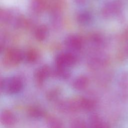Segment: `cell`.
Here are the masks:
<instances>
[{
	"mask_svg": "<svg viewBox=\"0 0 128 128\" xmlns=\"http://www.w3.org/2000/svg\"><path fill=\"white\" fill-rule=\"evenodd\" d=\"M23 88V82L18 77H12L2 80L1 90L8 94H16L20 92Z\"/></svg>",
	"mask_w": 128,
	"mask_h": 128,
	"instance_id": "cell-1",
	"label": "cell"
},
{
	"mask_svg": "<svg viewBox=\"0 0 128 128\" xmlns=\"http://www.w3.org/2000/svg\"><path fill=\"white\" fill-rule=\"evenodd\" d=\"M123 6L122 0H110L103 6L102 14L106 18L114 17L121 12Z\"/></svg>",
	"mask_w": 128,
	"mask_h": 128,
	"instance_id": "cell-2",
	"label": "cell"
},
{
	"mask_svg": "<svg viewBox=\"0 0 128 128\" xmlns=\"http://www.w3.org/2000/svg\"><path fill=\"white\" fill-rule=\"evenodd\" d=\"M118 88L120 100L126 102L128 100V72L124 71L118 80Z\"/></svg>",
	"mask_w": 128,
	"mask_h": 128,
	"instance_id": "cell-3",
	"label": "cell"
},
{
	"mask_svg": "<svg viewBox=\"0 0 128 128\" xmlns=\"http://www.w3.org/2000/svg\"><path fill=\"white\" fill-rule=\"evenodd\" d=\"M76 60V57L72 54L70 52L62 53L57 56L56 64V67L67 68L68 66L74 65Z\"/></svg>",
	"mask_w": 128,
	"mask_h": 128,
	"instance_id": "cell-4",
	"label": "cell"
},
{
	"mask_svg": "<svg viewBox=\"0 0 128 128\" xmlns=\"http://www.w3.org/2000/svg\"><path fill=\"white\" fill-rule=\"evenodd\" d=\"M65 44L70 49L79 50L82 46V40L78 36L72 35L66 39Z\"/></svg>",
	"mask_w": 128,
	"mask_h": 128,
	"instance_id": "cell-5",
	"label": "cell"
},
{
	"mask_svg": "<svg viewBox=\"0 0 128 128\" xmlns=\"http://www.w3.org/2000/svg\"><path fill=\"white\" fill-rule=\"evenodd\" d=\"M118 54L119 58L122 60L128 58V30H126L122 35Z\"/></svg>",
	"mask_w": 128,
	"mask_h": 128,
	"instance_id": "cell-6",
	"label": "cell"
},
{
	"mask_svg": "<svg viewBox=\"0 0 128 128\" xmlns=\"http://www.w3.org/2000/svg\"><path fill=\"white\" fill-rule=\"evenodd\" d=\"M6 60L12 65L17 64L24 59V54L19 50H12L8 52L6 56Z\"/></svg>",
	"mask_w": 128,
	"mask_h": 128,
	"instance_id": "cell-7",
	"label": "cell"
},
{
	"mask_svg": "<svg viewBox=\"0 0 128 128\" xmlns=\"http://www.w3.org/2000/svg\"><path fill=\"white\" fill-rule=\"evenodd\" d=\"M108 62V56L105 54H100L92 58L90 61L89 65L93 68H97L105 66Z\"/></svg>",
	"mask_w": 128,
	"mask_h": 128,
	"instance_id": "cell-8",
	"label": "cell"
},
{
	"mask_svg": "<svg viewBox=\"0 0 128 128\" xmlns=\"http://www.w3.org/2000/svg\"><path fill=\"white\" fill-rule=\"evenodd\" d=\"M0 119L2 124L7 126H13L16 122L15 116L9 110H4L2 113Z\"/></svg>",
	"mask_w": 128,
	"mask_h": 128,
	"instance_id": "cell-9",
	"label": "cell"
},
{
	"mask_svg": "<svg viewBox=\"0 0 128 128\" xmlns=\"http://www.w3.org/2000/svg\"><path fill=\"white\" fill-rule=\"evenodd\" d=\"M50 74V70L48 66H43L40 68L36 72L35 77L39 84L42 83Z\"/></svg>",
	"mask_w": 128,
	"mask_h": 128,
	"instance_id": "cell-10",
	"label": "cell"
},
{
	"mask_svg": "<svg viewBox=\"0 0 128 128\" xmlns=\"http://www.w3.org/2000/svg\"><path fill=\"white\" fill-rule=\"evenodd\" d=\"M89 128H110L108 124L95 115L92 116Z\"/></svg>",
	"mask_w": 128,
	"mask_h": 128,
	"instance_id": "cell-11",
	"label": "cell"
},
{
	"mask_svg": "<svg viewBox=\"0 0 128 128\" xmlns=\"http://www.w3.org/2000/svg\"><path fill=\"white\" fill-rule=\"evenodd\" d=\"M88 84V80L85 76H80L76 78L73 82L74 88L78 90L85 89Z\"/></svg>",
	"mask_w": 128,
	"mask_h": 128,
	"instance_id": "cell-12",
	"label": "cell"
},
{
	"mask_svg": "<svg viewBox=\"0 0 128 128\" xmlns=\"http://www.w3.org/2000/svg\"><path fill=\"white\" fill-rule=\"evenodd\" d=\"M48 35V30L46 26H40L36 28L34 32V36L36 40L42 41L45 40Z\"/></svg>",
	"mask_w": 128,
	"mask_h": 128,
	"instance_id": "cell-13",
	"label": "cell"
},
{
	"mask_svg": "<svg viewBox=\"0 0 128 128\" xmlns=\"http://www.w3.org/2000/svg\"><path fill=\"white\" fill-rule=\"evenodd\" d=\"M95 106V102L91 100L86 98L81 97L82 110L89 111L92 110Z\"/></svg>",
	"mask_w": 128,
	"mask_h": 128,
	"instance_id": "cell-14",
	"label": "cell"
},
{
	"mask_svg": "<svg viewBox=\"0 0 128 128\" xmlns=\"http://www.w3.org/2000/svg\"><path fill=\"white\" fill-rule=\"evenodd\" d=\"M28 115L34 118H40L44 115V110L38 106H31L28 108Z\"/></svg>",
	"mask_w": 128,
	"mask_h": 128,
	"instance_id": "cell-15",
	"label": "cell"
},
{
	"mask_svg": "<svg viewBox=\"0 0 128 128\" xmlns=\"http://www.w3.org/2000/svg\"><path fill=\"white\" fill-rule=\"evenodd\" d=\"M48 128H64L62 122L56 117H50L48 119Z\"/></svg>",
	"mask_w": 128,
	"mask_h": 128,
	"instance_id": "cell-16",
	"label": "cell"
},
{
	"mask_svg": "<svg viewBox=\"0 0 128 128\" xmlns=\"http://www.w3.org/2000/svg\"><path fill=\"white\" fill-rule=\"evenodd\" d=\"M38 58L37 52L34 50H29L24 54V58L26 60L30 63L35 62Z\"/></svg>",
	"mask_w": 128,
	"mask_h": 128,
	"instance_id": "cell-17",
	"label": "cell"
},
{
	"mask_svg": "<svg viewBox=\"0 0 128 128\" xmlns=\"http://www.w3.org/2000/svg\"><path fill=\"white\" fill-rule=\"evenodd\" d=\"M91 16L86 12H82L77 16L78 21L82 24H86L90 21Z\"/></svg>",
	"mask_w": 128,
	"mask_h": 128,
	"instance_id": "cell-18",
	"label": "cell"
},
{
	"mask_svg": "<svg viewBox=\"0 0 128 128\" xmlns=\"http://www.w3.org/2000/svg\"><path fill=\"white\" fill-rule=\"evenodd\" d=\"M56 74L62 78H67L70 76V73L66 68H62L56 67Z\"/></svg>",
	"mask_w": 128,
	"mask_h": 128,
	"instance_id": "cell-19",
	"label": "cell"
},
{
	"mask_svg": "<svg viewBox=\"0 0 128 128\" xmlns=\"http://www.w3.org/2000/svg\"><path fill=\"white\" fill-rule=\"evenodd\" d=\"M70 128H87V126L83 120L76 119L72 121Z\"/></svg>",
	"mask_w": 128,
	"mask_h": 128,
	"instance_id": "cell-20",
	"label": "cell"
},
{
	"mask_svg": "<svg viewBox=\"0 0 128 128\" xmlns=\"http://www.w3.org/2000/svg\"><path fill=\"white\" fill-rule=\"evenodd\" d=\"M60 94V91L58 90H52L47 95L48 98L50 100H54L56 99Z\"/></svg>",
	"mask_w": 128,
	"mask_h": 128,
	"instance_id": "cell-21",
	"label": "cell"
},
{
	"mask_svg": "<svg viewBox=\"0 0 128 128\" xmlns=\"http://www.w3.org/2000/svg\"><path fill=\"white\" fill-rule=\"evenodd\" d=\"M74 0L77 4H82V3H84L86 1V0Z\"/></svg>",
	"mask_w": 128,
	"mask_h": 128,
	"instance_id": "cell-22",
	"label": "cell"
}]
</instances>
